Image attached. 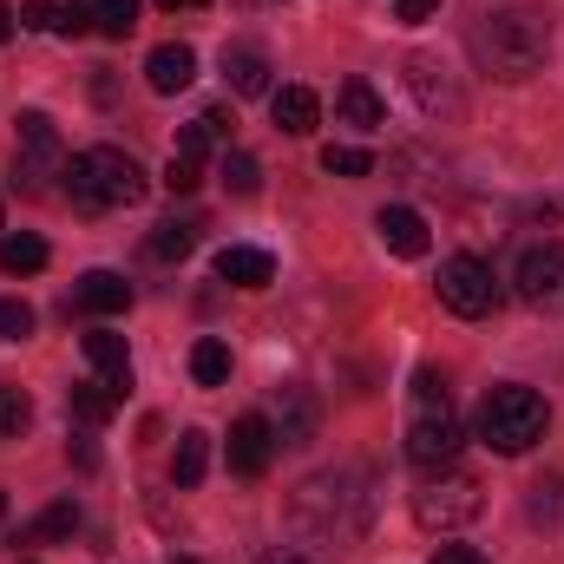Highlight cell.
<instances>
[{
	"label": "cell",
	"mask_w": 564,
	"mask_h": 564,
	"mask_svg": "<svg viewBox=\"0 0 564 564\" xmlns=\"http://www.w3.org/2000/svg\"><path fill=\"white\" fill-rule=\"evenodd\" d=\"M368 519H375V473H368V466H322V473H308V479L295 486V499H289L295 539L328 545V552L355 545V539L368 532Z\"/></svg>",
	"instance_id": "6da1fadb"
},
{
	"label": "cell",
	"mask_w": 564,
	"mask_h": 564,
	"mask_svg": "<svg viewBox=\"0 0 564 564\" xmlns=\"http://www.w3.org/2000/svg\"><path fill=\"white\" fill-rule=\"evenodd\" d=\"M466 46H473L479 73L519 86V79H532V73L545 66V53H552V26H545V13H532V7H499V13H479V20H473Z\"/></svg>",
	"instance_id": "7a4b0ae2"
},
{
	"label": "cell",
	"mask_w": 564,
	"mask_h": 564,
	"mask_svg": "<svg viewBox=\"0 0 564 564\" xmlns=\"http://www.w3.org/2000/svg\"><path fill=\"white\" fill-rule=\"evenodd\" d=\"M144 191H151V177L139 171V158L119 151V144H93V151H73V158H66V197H73V210H86V217L132 210Z\"/></svg>",
	"instance_id": "3957f363"
},
{
	"label": "cell",
	"mask_w": 564,
	"mask_h": 564,
	"mask_svg": "<svg viewBox=\"0 0 564 564\" xmlns=\"http://www.w3.org/2000/svg\"><path fill=\"white\" fill-rule=\"evenodd\" d=\"M466 446V426L453 414V394H446V375L440 368H421L414 375V408H408V459L426 473H446Z\"/></svg>",
	"instance_id": "277c9868"
},
{
	"label": "cell",
	"mask_w": 564,
	"mask_h": 564,
	"mask_svg": "<svg viewBox=\"0 0 564 564\" xmlns=\"http://www.w3.org/2000/svg\"><path fill=\"white\" fill-rule=\"evenodd\" d=\"M545 401L532 394V388H519V381H506V388H486V401H479V414H473V433L492 446V453H532L539 440H545Z\"/></svg>",
	"instance_id": "5b68a950"
},
{
	"label": "cell",
	"mask_w": 564,
	"mask_h": 564,
	"mask_svg": "<svg viewBox=\"0 0 564 564\" xmlns=\"http://www.w3.org/2000/svg\"><path fill=\"white\" fill-rule=\"evenodd\" d=\"M479 512H486V486L473 473H459V466L426 473L421 486H414V519H421L426 532H466Z\"/></svg>",
	"instance_id": "8992f818"
},
{
	"label": "cell",
	"mask_w": 564,
	"mask_h": 564,
	"mask_svg": "<svg viewBox=\"0 0 564 564\" xmlns=\"http://www.w3.org/2000/svg\"><path fill=\"white\" fill-rule=\"evenodd\" d=\"M53 177H66V144L46 112H20V144H13V191L40 197Z\"/></svg>",
	"instance_id": "52a82bcc"
},
{
	"label": "cell",
	"mask_w": 564,
	"mask_h": 564,
	"mask_svg": "<svg viewBox=\"0 0 564 564\" xmlns=\"http://www.w3.org/2000/svg\"><path fill=\"white\" fill-rule=\"evenodd\" d=\"M440 302H446L453 315H466V322L492 315V308H499V276H492V263H479V257H446V263H440Z\"/></svg>",
	"instance_id": "ba28073f"
},
{
	"label": "cell",
	"mask_w": 564,
	"mask_h": 564,
	"mask_svg": "<svg viewBox=\"0 0 564 564\" xmlns=\"http://www.w3.org/2000/svg\"><path fill=\"white\" fill-rule=\"evenodd\" d=\"M401 79H408V93H414V106H421L426 119H459L466 112V86L453 79V66L440 53H408Z\"/></svg>",
	"instance_id": "9c48e42d"
},
{
	"label": "cell",
	"mask_w": 564,
	"mask_h": 564,
	"mask_svg": "<svg viewBox=\"0 0 564 564\" xmlns=\"http://www.w3.org/2000/svg\"><path fill=\"white\" fill-rule=\"evenodd\" d=\"M512 289L532 308H564V243H532L512 270Z\"/></svg>",
	"instance_id": "30bf717a"
},
{
	"label": "cell",
	"mask_w": 564,
	"mask_h": 564,
	"mask_svg": "<svg viewBox=\"0 0 564 564\" xmlns=\"http://www.w3.org/2000/svg\"><path fill=\"white\" fill-rule=\"evenodd\" d=\"M270 459H276V426H270V414H243V421L230 426V473L257 479V473H270Z\"/></svg>",
	"instance_id": "8fae6325"
},
{
	"label": "cell",
	"mask_w": 564,
	"mask_h": 564,
	"mask_svg": "<svg viewBox=\"0 0 564 564\" xmlns=\"http://www.w3.org/2000/svg\"><path fill=\"white\" fill-rule=\"evenodd\" d=\"M270 426H276V446H308V440H315V426H322L315 394H308V388H276Z\"/></svg>",
	"instance_id": "7c38bea8"
},
{
	"label": "cell",
	"mask_w": 564,
	"mask_h": 564,
	"mask_svg": "<svg viewBox=\"0 0 564 564\" xmlns=\"http://www.w3.org/2000/svg\"><path fill=\"white\" fill-rule=\"evenodd\" d=\"M375 230H381V243H388L401 263H421L426 250H433V237H426V217H421V210H408V204H388V210L375 217Z\"/></svg>",
	"instance_id": "4fadbf2b"
},
{
	"label": "cell",
	"mask_w": 564,
	"mask_h": 564,
	"mask_svg": "<svg viewBox=\"0 0 564 564\" xmlns=\"http://www.w3.org/2000/svg\"><path fill=\"white\" fill-rule=\"evenodd\" d=\"M73 302L86 315H126L132 308V282L119 276V270H86V276L73 282Z\"/></svg>",
	"instance_id": "5bb4252c"
},
{
	"label": "cell",
	"mask_w": 564,
	"mask_h": 564,
	"mask_svg": "<svg viewBox=\"0 0 564 564\" xmlns=\"http://www.w3.org/2000/svg\"><path fill=\"white\" fill-rule=\"evenodd\" d=\"M217 276L230 289H270L276 282V257L257 250V243H230V250H217Z\"/></svg>",
	"instance_id": "9a60e30c"
},
{
	"label": "cell",
	"mask_w": 564,
	"mask_h": 564,
	"mask_svg": "<svg viewBox=\"0 0 564 564\" xmlns=\"http://www.w3.org/2000/svg\"><path fill=\"white\" fill-rule=\"evenodd\" d=\"M144 79H151V93H184L191 79H197V53L191 46H177V40H164V46H151V59H144Z\"/></svg>",
	"instance_id": "2e32d148"
},
{
	"label": "cell",
	"mask_w": 564,
	"mask_h": 564,
	"mask_svg": "<svg viewBox=\"0 0 564 564\" xmlns=\"http://www.w3.org/2000/svg\"><path fill=\"white\" fill-rule=\"evenodd\" d=\"M224 79H230L237 99H270V93H276V86H270V59H263L257 46H224Z\"/></svg>",
	"instance_id": "e0dca14e"
},
{
	"label": "cell",
	"mask_w": 564,
	"mask_h": 564,
	"mask_svg": "<svg viewBox=\"0 0 564 564\" xmlns=\"http://www.w3.org/2000/svg\"><path fill=\"white\" fill-rule=\"evenodd\" d=\"M335 112H341V126H355V132H381V126H388V99H381L368 79H341Z\"/></svg>",
	"instance_id": "ac0fdd59"
},
{
	"label": "cell",
	"mask_w": 564,
	"mask_h": 564,
	"mask_svg": "<svg viewBox=\"0 0 564 564\" xmlns=\"http://www.w3.org/2000/svg\"><path fill=\"white\" fill-rule=\"evenodd\" d=\"M270 119H276V132H289V139H308L315 119H322V99L308 86H276L270 93Z\"/></svg>",
	"instance_id": "d6986e66"
},
{
	"label": "cell",
	"mask_w": 564,
	"mask_h": 564,
	"mask_svg": "<svg viewBox=\"0 0 564 564\" xmlns=\"http://www.w3.org/2000/svg\"><path fill=\"white\" fill-rule=\"evenodd\" d=\"M86 361L99 368V381H106V388H119V394L132 388V355H126V335L93 328V335H86Z\"/></svg>",
	"instance_id": "ffe728a7"
},
{
	"label": "cell",
	"mask_w": 564,
	"mask_h": 564,
	"mask_svg": "<svg viewBox=\"0 0 564 564\" xmlns=\"http://www.w3.org/2000/svg\"><path fill=\"white\" fill-rule=\"evenodd\" d=\"M119 408H126V394L106 388V381H79V388H73V421L79 426H106Z\"/></svg>",
	"instance_id": "44dd1931"
},
{
	"label": "cell",
	"mask_w": 564,
	"mask_h": 564,
	"mask_svg": "<svg viewBox=\"0 0 564 564\" xmlns=\"http://www.w3.org/2000/svg\"><path fill=\"white\" fill-rule=\"evenodd\" d=\"M204 466H210V433H197V426H191V433H177V453H171V486H184V492H191V486L204 479Z\"/></svg>",
	"instance_id": "7402d4cb"
},
{
	"label": "cell",
	"mask_w": 564,
	"mask_h": 564,
	"mask_svg": "<svg viewBox=\"0 0 564 564\" xmlns=\"http://www.w3.org/2000/svg\"><path fill=\"white\" fill-rule=\"evenodd\" d=\"M0 270H7V276H40V270H46V243H40L33 230L0 237Z\"/></svg>",
	"instance_id": "603a6c76"
},
{
	"label": "cell",
	"mask_w": 564,
	"mask_h": 564,
	"mask_svg": "<svg viewBox=\"0 0 564 564\" xmlns=\"http://www.w3.org/2000/svg\"><path fill=\"white\" fill-rule=\"evenodd\" d=\"M191 243H197V224H191V217H171V224H158V230H151V243H144V250H151L158 263H184V257H191Z\"/></svg>",
	"instance_id": "cb8c5ba5"
},
{
	"label": "cell",
	"mask_w": 564,
	"mask_h": 564,
	"mask_svg": "<svg viewBox=\"0 0 564 564\" xmlns=\"http://www.w3.org/2000/svg\"><path fill=\"white\" fill-rule=\"evenodd\" d=\"M191 381H197V388H224V381H230V348H224L217 335H204V341L191 348Z\"/></svg>",
	"instance_id": "d4e9b609"
},
{
	"label": "cell",
	"mask_w": 564,
	"mask_h": 564,
	"mask_svg": "<svg viewBox=\"0 0 564 564\" xmlns=\"http://www.w3.org/2000/svg\"><path fill=\"white\" fill-rule=\"evenodd\" d=\"M73 532H79V506L59 499V506H46V512L20 532V545H46V539H73Z\"/></svg>",
	"instance_id": "484cf974"
},
{
	"label": "cell",
	"mask_w": 564,
	"mask_h": 564,
	"mask_svg": "<svg viewBox=\"0 0 564 564\" xmlns=\"http://www.w3.org/2000/svg\"><path fill=\"white\" fill-rule=\"evenodd\" d=\"M93 7V26L106 33V40H126L132 26H139V0H86Z\"/></svg>",
	"instance_id": "4316f807"
},
{
	"label": "cell",
	"mask_w": 564,
	"mask_h": 564,
	"mask_svg": "<svg viewBox=\"0 0 564 564\" xmlns=\"http://www.w3.org/2000/svg\"><path fill=\"white\" fill-rule=\"evenodd\" d=\"M26 426H33V401H26V388L0 381V440H20Z\"/></svg>",
	"instance_id": "83f0119b"
},
{
	"label": "cell",
	"mask_w": 564,
	"mask_h": 564,
	"mask_svg": "<svg viewBox=\"0 0 564 564\" xmlns=\"http://www.w3.org/2000/svg\"><path fill=\"white\" fill-rule=\"evenodd\" d=\"M224 191L257 197V191H263V164H257L250 151H224Z\"/></svg>",
	"instance_id": "f1b7e54d"
},
{
	"label": "cell",
	"mask_w": 564,
	"mask_h": 564,
	"mask_svg": "<svg viewBox=\"0 0 564 564\" xmlns=\"http://www.w3.org/2000/svg\"><path fill=\"white\" fill-rule=\"evenodd\" d=\"M322 171H328V177H368L375 158H368L361 144H322Z\"/></svg>",
	"instance_id": "f546056e"
},
{
	"label": "cell",
	"mask_w": 564,
	"mask_h": 564,
	"mask_svg": "<svg viewBox=\"0 0 564 564\" xmlns=\"http://www.w3.org/2000/svg\"><path fill=\"white\" fill-rule=\"evenodd\" d=\"M59 0H20V26H33V33H59Z\"/></svg>",
	"instance_id": "4dcf8cb0"
},
{
	"label": "cell",
	"mask_w": 564,
	"mask_h": 564,
	"mask_svg": "<svg viewBox=\"0 0 564 564\" xmlns=\"http://www.w3.org/2000/svg\"><path fill=\"white\" fill-rule=\"evenodd\" d=\"M532 519H539V525H545V519H564V479H552V486L539 479V486H532Z\"/></svg>",
	"instance_id": "1f68e13d"
},
{
	"label": "cell",
	"mask_w": 564,
	"mask_h": 564,
	"mask_svg": "<svg viewBox=\"0 0 564 564\" xmlns=\"http://www.w3.org/2000/svg\"><path fill=\"white\" fill-rule=\"evenodd\" d=\"M33 335V308L26 302H0V341H20Z\"/></svg>",
	"instance_id": "d6a6232c"
},
{
	"label": "cell",
	"mask_w": 564,
	"mask_h": 564,
	"mask_svg": "<svg viewBox=\"0 0 564 564\" xmlns=\"http://www.w3.org/2000/svg\"><path fill=\"white\" fill-rule=\"evenodd\" d=\"M204 151H210L204 119H197V126H184V132H177V144H171V158H191V164H204Z\"/></svg>",
	"instance_id": "836d02e7"
},
{
	"label": "cell",
	"mask_w": 564,
	"mask_h": 564,
	"mask_svg": "<svg viewBox=\"0 0 564 564\" xmlns=\"http://www.w3.org/2000/svg\"><path fill=\"white\" fill-rule=\"evenodd\" d=\"M164 184H171V191H197V184H204V164H191V158H171V164H164Z\"/></svg>",
	"instance_id": "e575fe53"
},
{
	"label": "cell",
	"mask_w": 564,
	"mask_h": 564,
	"mask_svg": "<svg viewBox=\"0 0 564 564\" xmlns=\"http://www.w3.org/2000/svg\"><path fill=\"white\" fill-rule=\"evenodd\" d=\"M440 13V0H394V20H408V26H426Z\"/></svg>",
	"instance_id": "d590c367"
},
{
	"label": "cell",
	"mask_w": 564,
	"mask_h": 564,
	"mask_svg": "<svg viewBox=\"0 0 564 564\" xmlns=\"http://www.w3.org/2000/svg\"><path fill=\"white\" fill-rule=\"evenodd\" d=\"M204 132L230 144V132H237V112H230V106H210V112H204Z\"/></svg>",
	"instance_id": "8d00e7d4"
},
{
	"label": "cell",
	"mask_w": 564,
	"mask_h": 564,
	"mask_svg": "<svg viewBox=\"0 0 564 564\" xmlns=\"http://www.w3.org/2000/svg\"><path fill=\"white\" fill-rule=\"evenodd\" d=\"M73 459H79V473H93V466H99V446H93V426H79V433H73Z\"/></svg>",
	"instance_id": "74e56055"
},
{
	"label": "cell",
	"mask_w": 564,
	"mask_h": 564,
	"mask_svg": "<svg viewBox=\"0 0 564 564\" xmlns=\"http://www.w3.org/2000/svg\"><path fill=\"white\" fill-rule=\"evenodd\" d=\"M433 564H492V558H479L473 545H446V552H440V558H433Z\"/></svg>",
	"instance_id": "f35d334b"
},
{
	"label": "cell",
	"mask_w": 564,
	"mask_h": 564,
	"mask_svg": "<svg viewBox=\"0 0 564 564\" xmlns=\"http://www.w3.org/2000/svg\"><path fill=\"white\" fill-rule=\"evenodd\" d=\"M257 564H308V558H302V552H263Z\"/></svg>",
	"instance_id": "ab89813d"
},
{
	"label": "cell",
	"mask_w": 564,
	"mask_h": 564,
	"mask_svg": "<svg viewBox=\"0 0 564 564\" xmlns=\"http://www.w3.org/2000/svg\"><path fill=\"white\" fill-rule=\"evenodd\" d=\"M7 33H13V7L0 0V46H7Z\"/></svg>",
	"instance_id": "60d3db41"
},
{
	"label": "cell",
	"mask_w": 564,
	"mask_h": 564,
	"mask_svg": "<svg viewBox=\"0 0 564 564\" xmlns=\"http://www.w3.org/2000/svg\"><path fill=\"white\" fill-rule=\"evenodd\" d=\"M164 13H177V7H210V0H158Z\"/></svg>",
	"instance_id": "b9f144b4"
},
{
	"label": "cell",
	"mask_w": 564,
	"mask_h": 564,
	"mask_svg": "<svg viewBox=\"0 0 564 564\" xmlns=\"http://www.w3.org/2000/svg\"><path fill=\"white\" fill-rule=\"evenodd\" d=\"M171 564H204V558H171Z\"/></svg>",
	"instance_id": "7bdbcfd3"
},
{
	"label": "cell",
	"mask_w": 564,
	"mask_h": 564,
	"mask_svg": "<svg viewBox=\"0 0 564 564\" xmlns=\"http://www.w3.org/2000/svg\"><path fill=\"white\" fill-rule=\"evenodd\" d=\"M0 519H7V492H0Z\"/></svg>",
	"instance_id": "ee69618b"
},
{
	"label": "cell",
	"mask_w": 564,
	"mask_h": 564,
	"mask_svg": "<svg viewBox=\"0 0 564 564\" xmlns=\"http://www.w3.org/2000/svg\"><path fill=\"white\" fill-rule=\"evenodd\" d=\"M20 564H40V558H20Z\"/></svg>",
	"instance_id": "f6af8a7d"
},
{
	"label": "cell",
	"mask_w": 564,
	"mask_h": 564,
	"mask_svg": "<svg viewBox=\"0 0 564 564\" xmlns=\"http://www.w3.org/2000/svg\"><path fill=\"white\" fill-rule=\"evenodd\" d=\"M250 7H263V0H250Z\"/></svg>",
	"instance_id": "bcb514c9"
}]
</instances>
